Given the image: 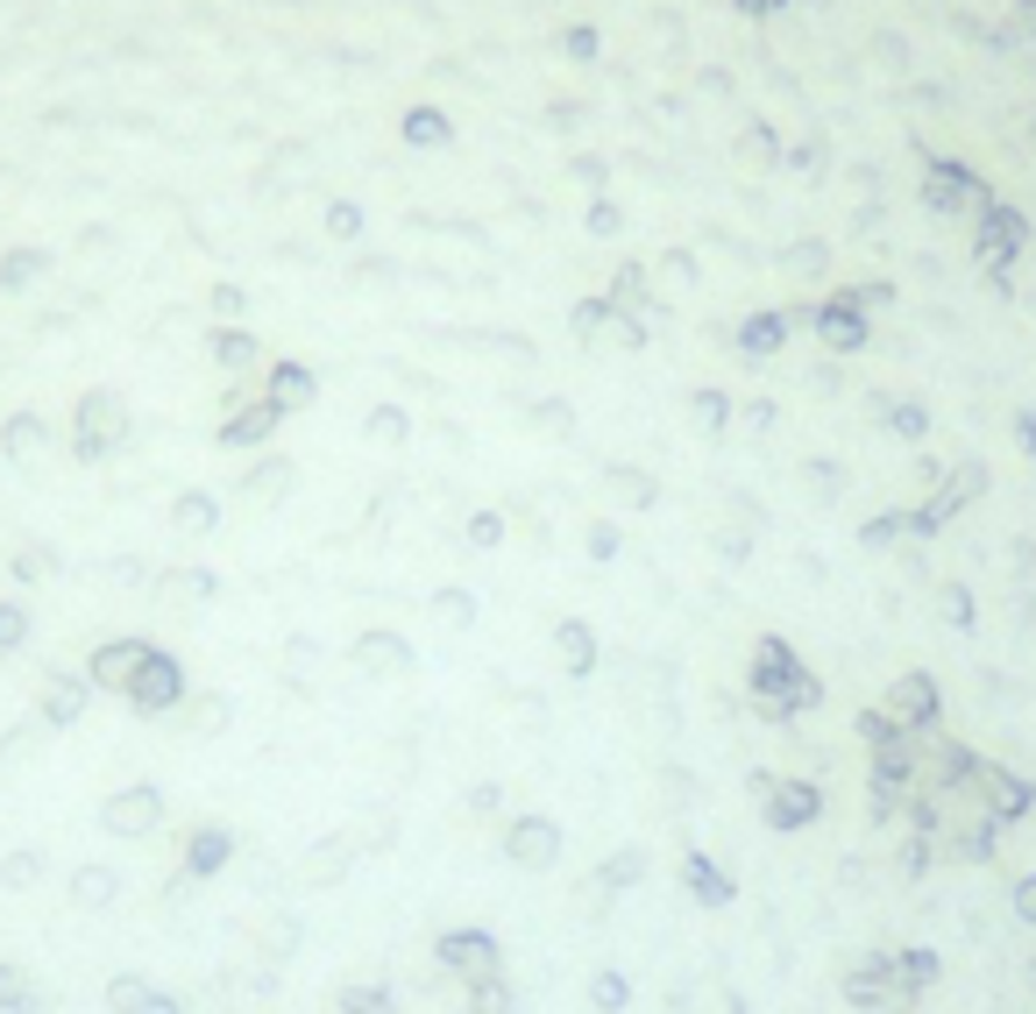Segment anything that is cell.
Returning <instances> with one entry per match:
<instances>
[{
  "mask_svg": "<svg viewBox=\"0 0 1036 1014\" xmlns=\"http://www.w3.org/2000/svg\"><path fill=\"white\" fill-rule=\"evenodd\" d=\"M810 816H817V794L810 788H789V794L766 802V823H774V830H795V823H810Z\"/></svg>",
  "mask_w": 1036,
  "mask_h": 1014,
  "instance_id": "4",
  "label": "cell"
},
{
  "mask_svg": "<svg viewBox=\"0 0 1036 1014\" xmlns=\"http://www.w3.org/2000/svg\"><path fill=\"white\" fill-rule=\"evenodd\" d=\"M0 1001H8V1007L29 1001V979H22V972H0Z\"/></svg>",
  "mask_w": 1036,
  "mask_h": 1014,
  "instance_id": "11",
  "label": "cell"
},
{
  "mask_svg": "<svg viewBox=\"0 0 1036 1014\" xmlns=\"http://www.w3.org/2000/svg\"><path fill=\"white\" fill-rule=\"evenodd\" d=\"M682 880L696 887V894H703L710 908H724V901H732V880H724V872L710 866V858H688V866H682Z\"/></svg>",
  "mask_w": 1036,
  "mask_h": 1014,
  "instance_id": "5",
  "label": "cell"
},
{
  "mask_svg": "<svg viewBox=\"0 0 1036 1014\" xmlns=\"http://www.w3.org/2000/svg\"><path fill=\"white\" fill-rule=\"evenodd\" d=\"M433 958L448 965V972H462L469 986H476V979H497V944H490L483 929H455V936H440Z\"/></svg>",
  "mask_w": 1036,
  "mask_h": 1014,
  "instance_id": "1",
  "label": "cell"
},
{
  "mask_svg": "<svg viewBox=\"0 0 1036 1014\" xmlns=\"http://www.w3.org/2000/svg\"><path fill=\"white\" fill-rule=\"evenodd\" d=\"M349 1014H391V993H383V986H362V993H349Z\"/></svg>",
  "mask_w": 1036,
  "mask_h": 1014,
  "instance_id": "10",
  "label": "cell"
},
{
  "mask_svg": "<svg viewBox=\"0 0 1036 1014\" xmlns=\"http://www.w3.org/2000/svg\"><path fill=\"white\" fill-rule=\"evenodd\" d=\"M227 851H235V845H227L221 830H199V837H192V858H185V866H192V872H214Z\"/></svg>",
  "mask_w": 1036,
  "mask_h": 1014,
  "instance_id": "7",
  "label": "cell"
},
{
  "mask_svg": "<svg viewBox=\"0 0 1036 1014\" xmlns=\"http://www.w3.org/2000/svg\"><path fill=\"white\" fill-rule=\"evenodd\" d=\"M1015 901H1023V915H1036V887H1015Z\"/></svg>",
  "mask_w": 1036,
  "mask_h": 1014,
  "instance_id": "12",
  "label": "cell"
},
{
  "mask_svg": "<svg viewBox=\"0 0 1036 1014\" xmlns=\"http://www.w3.org/2000/svg\"><path fill=\"white\" fill-rule=\"evenodd\" d=\"M476 1014H511V993H505V979H476Z\"/></svg>",
  "mask_w": 1036,
  "mask_h": 1014,
  "instance_id": "8",
  "label": "cell"
},
{
  "mask_svg": "<svg viewBox=\"0 0 1036 1014\" xmlns=\"http://www.w3.org/2000/svg\"><path fill=\"white\" fill-rule=\"evenodd\" d=\"M107 823H114V830H149V823H157V794L136 788L128 802H114V809H107Z\"/></svg>",
  "mask_w": 1036,
  "mask_h": 1014,
  "instance_id": "6",
  "label": "cell"
},
{
  "mask_svg": "<svg viewBox=\"0 0 1036 1014\" xmlns=\"http://www.w3.org/2000/svg\"><path fill=\"white\" fill-rule=\"evenodd\" d=\"M518 866H554L561 858V830L547 823V816H526V823H511V845H505Z\"/></svg>",
  "mask_w": 1036,
  "mask_h": 1014,
  "instance_id": "2",
  "label": "cell"
},
{
  "mask_svg": "<svg viewBox=\"0 0 1036 1014\" xmlns=\"http://www.w3.org/2000/svg\"><path fill=\"white\" fill-rule=\"evenodd\" d=\"M71 887L86 894V908H100V894H114V872H100V866H86V872H79V880H71Z\"/></svg>",
  "mask_w": 1036,
  "mask_h": 1014,
  "instance_id": "9",
  "label": "cell"
},
{
  "mask_svg": "<svg viewBox=\"0 0 1036 1014\" xmlns=\"http://www.w3.org/2000/svg\"><path fill=\"white\" fill-rule=\"evenodd\" d=\"M107 1001L121 1007V1014H185L178 1001H170V993H149L143 979H114V986H107Z\"/></svg>",
  "mask_w": 1036,
  "mask_h": 1014,
  "instance_id": "3",
  "label": "cell"
}]
</instances>
